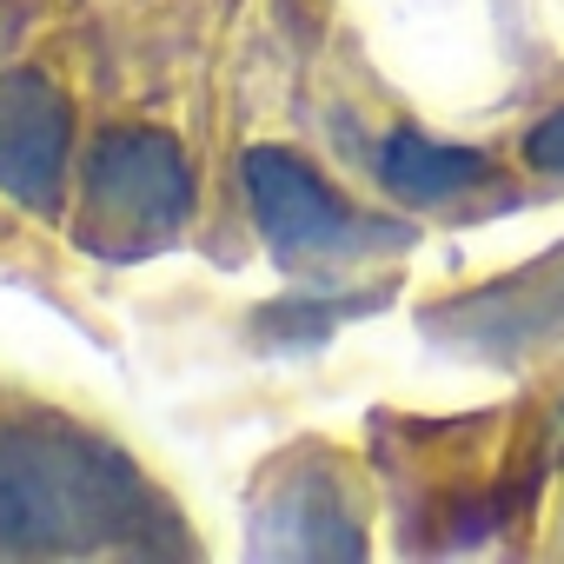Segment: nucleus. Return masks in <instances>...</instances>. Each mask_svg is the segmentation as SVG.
<instances>
[{"mask_svg":"<svg viewBox=\"0 0 564 564\" xmlns=\"http://www.w3.org/2000/svg\"><path fill=\"white\" fill-rule=\"evenodd\" d=\"M67 160H74V113L67 94L34 74L14 67L0 80V193L21 213L61 219L67 206Z\"/></svg>","mask_w":564,"mask_h":564,"instance_id":"20e7f679","label":"nucleus"},{"mask_svg":"<svg viewBox=\"0 0 564 564\" xmlns=\"http://www.w3.org/2000/svg\"><path fill=\"white\" fill-rule=\"evenodd\" d=\"M147 471L67 419H0V557H180Z\"/></svg>","mask_w":564,"mask_h":564,"instance_id":"f257e3e1","label":"nucleus"},{"mask_svg":"<svg viewBox=\"0 0 564 564\" xmlns=\"http://www.w3.org/2000/svg\"><path fill=\"white\" fill-rule=\"evenodd\" d=\"M252 551L259 557H366L346 478L333 465H300L286 478H272V491L252 511Z\"/></svg>","mask_w":564,"mask_h":564,"instance_id":"423d86ee","label":"nucleus"},{"mask_svg":"<svg viewBox=\"0 0 564 564\" xmlns=\"http://www.w3.org/2000/svg\"><path fill=\"white\" fill-rule=\"evenodd\" d=\"M239 180H246L259 239L272 246L279 265H293V272H300V265H319V259H346V252H359V246H399V239H405V232H392V226L359 219V213H352L306 160H293V153L252 147L246 166H239Z\"/></svg>","mask_w":564,"mask_h":564,"instance_id":"7ed1b4c3","label":"nucleus"},{"mask_svg":"<svg viewBox=\"0 0 564 564\" xmlns=\"http://www.w3.org/2000/svg\"><path fill=\"white\" fill-rule=\"evenodd\" d=\"M524 160H531V166H544V173H564V107L524 133Z\"/></svg>","mask_w":564,"mask_h":564,"instance_id":"6e6552de","label":"nucleus"},{"mask_svg":"<svg viewBox=\"0 0 564 564\" xmlns=\"http://www.w3.org/2000/svg\"><path fill=\"white\" fill-rule=\"evenodd\" d=\"M485 173H491L485 153H471V147H445V140L412 133V127L392 133V140L379 147V180H386L405 206H445V199L471 193Z\"/></svg>","mask_w":564,"mask_h":564,"instance_id":"0eeeda50","label":"nucleus"},{"mask_svg":"<svg viewBox=\"0 0 564 564\" xmlns=\"http://www.w3.org/2000/svg\"><path fill=\"white\" fill-rule=\"evenodd\" d=\"M193 219V166L160 127H107L87 147L80 180V252L107 265H133L160 252Z\"/></svg>","mask_w":564,"mask_h":564,"instance_id":"f03ea898","label":"nucleus"},{"mask_svg":"<svg viewBox=\"0 0 564 564\" xmlns=\"http://www.w3.org/2000/svg\"><path fill=\"white\" fill-rule=\"evenodd\" d=\"M425 326L465 352H518L538 346L551 333H564V246L551 259H531L518 279H498V286L425 313Z\"/></svg>","mask_w":564,"mask_h":564,"instance_id":"39448f33","label":"nucleus"}]
</instances>
